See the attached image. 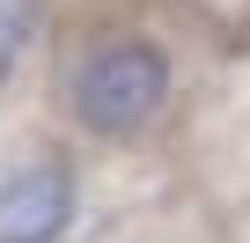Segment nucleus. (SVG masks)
<instances>
[{
	"label": "nucleus",
	"instance_id": "7ed1b4c3",
	"mask_svg": "<svg viewBox=\"0 0 250 243\" xmlns=\"http://www.w3.org/2000/svg\"><path fill=\"white\" fill-rule=\"evenodd\" d=\"M30 30H37V0H0V81L15 74V59H22Z\"/></svg>",
	"mask_w": 250,
	"mask_h": 243
},
{
	"label": "nucleus",
	"instance_id": "f03ea898",
	"mask_svg": "<svg viewBox=\"0 0 250 243\" xmlns=\"http://www.w3.org/2000/svg\"><path fill=\"white\" fill-rule=\"evenodd\" d=\"M74 221V170L59 155L0 177V243H59Z\"/></svg>",
	"mask_w": 250,
	"mask_h": 243
},
{
	"label": "nucleus",
	"instance_id": "f257e3e1",
	"mask_svg": "<svg viewBox=\"0 0 250 243\" xmlns=\"http://www.w3.org/2000/svg\"><path fill=\"white\" fill-rule=\"evenodd\" d=\"M162 103H169V52L155 37L96 44L81 81H74V118L96 140H133L147 118H162Z\"/></svg>",
	"mask_w": 250,
	"mask_h": 243
}]
</instances>
